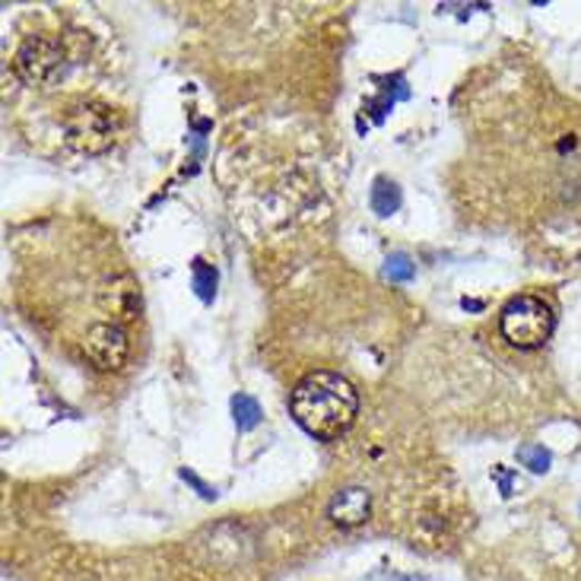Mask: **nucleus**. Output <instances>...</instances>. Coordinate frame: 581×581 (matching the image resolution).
Masks as SVG:
<instances>
[{
	"mask_svg": "<svg viewBox=\"0 0 581 581\" xmlns=\"http://www.w3.org/2000/svg\"><path fill=\"white\" fill-rule=\"evenodd\" d=\"M384 277H388L391 283H410V280H413V261H410L407 254H391V258L384 261Z\"/></svg>",
	"mask_w": 581,
	"mask_h": 581,
	"instance_id": "11",
	"label": "nucleus"
},
{
	"mask_svg": "<svg viewBox=\"0 0 581 581\" xmlns=\"http://www.w3.org/2000/svg\"><path fill=\"white\" fill-rule=\"evenodd\" d=\"M128 350H131L128 334L118 324H92L87 331V340H83V357L90 359V365L99 372L121 369L128 359Z\"/></svg>",
	"mask_w": 581,
	"mask_h": 581,
	"instance_id": "4",
	"label": "nucleus"
},
{
	"mask_svg": "<svg viewBox=\"0 0 581 581\" xmlns=\"http://www.w3.org/2000/svg\"><path fill=\"white\" fill-rule=\"evenodd\" d=\"M518 461L534 473H547L550 470V451L543 445H521L518 448Z\"/></svg>",
	"mask_w": 581,
	"mask_h": 581,
	"instance_id": "10",
	"label": "nucleus"
},
{
	"mask_svg": "<svg viewBox=\"0 0 581 581\" xmlns=\"http://www.w3.org/2000/svg\"><path fill=\"white\" fill-rule=\"evenodd\" d=\"M369 509H372L369 492L359 490V487H350V490H340L331 499L328 514H331V521L340 524V528H357V524H362L369 518Z\"/></svg>",
	"mask_w": 581,
	"mask_h": 581,
	"instance_id": "6",
	"label": "nucleus"
},
{
	"mask_svg": "<svg viewBox=\"0 0 581 581\" xmlns=\"http://www.w3.org/2000/svg\"><path fill=\"white\" fill-rule=\"evenodd\" d=\"M181 477H184V480H191V483H194V487L201 490L203 499H217V490H210V487H203V483H201V480H198V477H194V473H188V470H181Z\"/></svg>",
	"mask_w": 581,
	"mask_h": 581,
	"instance_id": "13",
	"label": "nucleus"
},
{
	"mask_svg": "<svg viewBox=\"0 0 581 581\" xmlns=\"http://www.w3.org/2000/svg\"><path fill=\"white\" fill-rule=\"evenodd\" d=\"M232 417H236L239 429H254V425L261 423V407L248 394H236L232 398Z\"/></svg>",
	"mask_w": 581,
	"mask_h": 581,
	"instance_id": "8",
	"label": "nucleus"
},
{
	"mask_svg": "<svg viewBox=\"0 0 581 581\" xmlns=\"http://www.w3.org/2000/svg\"><path fill=\"white\" fill-rule=\"evenodd\" d=\"M68 137L83 153H102L114 140V114L106 106H80L68 114Z\"/></svg>",
	"mask_w": 581,
	"mask_h": 581,
	"instance_id": "3",
	"label": "nucleus"
},
{
	"mask_svg": "<svg viewBox=\"0 0 581 581\" xmlns=\"http://www.w3.org/2000/svg\"><path fill=\"white\" fill-rule=\"evenodd\" d=\"M194 292L201 295L203 302H210L213 299V292H217V270L210 268V264H203V261H194Z\"/></svg>",
	"mask_w": 581,
	"mask_h": 581,
	"instance_id": "9",
	"label": "nucleus"
},
{
	"mask_svg": "<svg viewBox=\"0 0 581 581\" xmlns=\"http://www.w3.org/2000/svg\"><path fill=\"white\" fill-rule=\"evenodd\" d=\"M502 337L518 350H537L553 334V309L537 295H518L502 309Z\"/></svg>",
	"mask_w": 581,
	"mask_h": 581,
	"instance_id": "2",
	"label": "nucleus"
},
{
	"mask_svg": "<svg viewBox=\"0 0 581 581\" xmlns=\"http://www.w3.org/2000/svg\"><path fill=\"white\" fill-rule=\"evenodd\" d=\"M353 384L337 372H312L292 391V417L314 439H340L357 420Z\"/></svg>",
	"mask_w": 581,
	"mask_h": 581,
	"instance_id": "1",
	"label": "nucleus"
},
{
	"mask_svg": "<svg viewBox=\"0 0 581 581\" xmlns=\"http://www.w3.org/2000/svg\"><path fill=\"white\" fill-rule=\"evenodd\" d=\"M492 477L499 480V487H502V495H512V477H509L505 470L495 468V470H492Z\"/></svg>",
	"mask_w": 581,
	"mask_h": 581,
	"instance_id": "12",
	"label": "nucleus"
},
{
	"mask_svg": "<svg viewBox=\"0 0 581 581\" xmlns=\"http://www.w3.org/2000/svg\"><path fill=\"white\" fill-rule=\"evenodd\" d=\"M398 207H401V191H398V184H391L388 179L375 181V188H372V210H375L379 217H391Z\"/></svg>",
	"mask_w": 581,
	"mask_h": 581,
	"instance_id": "7",
	"label": "nucleus"
},
{
	"mask_svg": "<svg viewBox=\"0 0 581 581\" xmlns=\"http://www.w3.org/2000/svg\"><path fill=\"white\" fill-rule=\"evenodd\" d=\"M64 64V48L54 42L51 36H32L26 39L20 54H17V68L29 83H46L51 80L58 68Z\"/></svg>",
	"mask_w": 581,
	"mask_h": 581,
	"instance_id": "5",
	"label": "nucleus"
}]
</instances>
